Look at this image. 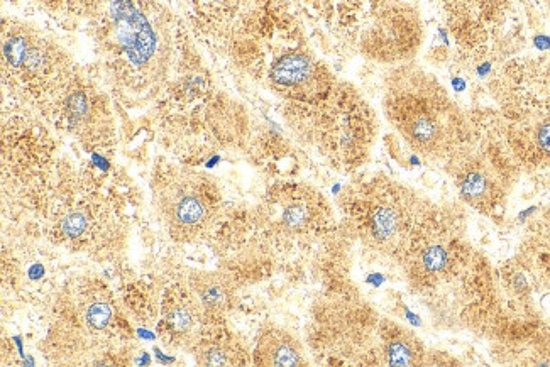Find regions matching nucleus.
Here are the masks:
<instances>
[{"label":"nucleus","mask_w":550,"mask_h":367,"mask_svg":"<svg viewBox=\"0 0 550 367\" xmlns=\"http://www.w3.org/2000/svg\"><path fill=\"white\" fill-rule=\"evenodd\" d=\"M43 354L53 364L104 361L126 342L116 296L92 276H75L51 296Z\"/></svg>","instance_id":"1"},{"label":"nucleus","mask_w":550,"mask_h":367,"mask_svg":"<svg viewBox=\"0 0 550 367\" xmlns=\"http://www.w3.org/2000/svg\"><path fill=\"white\" fill-rule=\"evenodd\" d=\"M383 112L408 148L430 161L446 163L471 129V117L439 80L412 63H400L388 73Z\"/></svg>","instance_id":"2"},{"label":"nucleus","mask_w":550,"mask_h":367,"mask_svg":"<svg viewBox=\"0 0 550 367\" xmlns=\"http://www.w3.org/2000/svg\"><path fill=\"white\" fill-rule=\"evenodd\" d=\"M434 207L422 193L383 175L354 181L341 195L342 214L363 246L398 266Z\"/></svg>","instance_id":"3"},{"label":"nucleus","mask_w":550,"mask_h":367,"mask_svg":"<svg viewBox=\"0 0 550 367\" xmlns=\"http://www.w3.org/2000/svg\"><path fill=\"white\" fill-rule=\"evenodd\" d=\"M496 122L518 165L550 168V58H518L491 80Z\"/></svg>","instance_id":"4"},{"label":"nucleus","mask_w":550,"mask_h":367,"mask_svg":"<svg viewBox=\"0 0 550 367\" xmlns=\"http://www.w3.org/2000/svg\"><path fill=\"white\" fill-rule=\"evenodd\" d=\"M281 114L305 146L342 171L363 165L378 132L368 100L346 82L317 104H285Z\"/></svg>","instance_id":"5"},{"label":"nucleus","mask_w":550,"mask_h":367,"mask_svg":"<svg viewBox=\"0 0 550 367\" xmlns=\"http://www.w3.org/2000/svg\"><path fill=\"white\" fill-rule=\"evenodd\" d=\"M77 75L61 44L26 26L2 33V80L14 97L44 116Z\"/></svg>","instance_id":"6"},{"label":"nucleus","mask_w":550,"mask_h":367,"mask_svg":"<svg viewBox=\"0 0 550 367\" xmlns=\"http://www.w3.org/2000/svg\"><path fill=\"white\" fill-rule=\"evenodd\" d=\"M112 43L107 66L116 88L129 99H151L165 82L170 53L148 17L131 0L112 6Z\"/></svg>","instance_id":"7"},{"label":"nucleus","mask_w":550,"mask_h":367,"mask_svg":"<svg viewBox=\"0 0 550 367\" xmlns=\"http://www.w3.org/2000/svg\"><path fill=\"white\" fill-rule=\"evenodd\" d=\"M517 166L495 114H491L486 124L471 119L468 137L446 161L447 173L462 202L488 215L505 202Z\"/></svg>","instance_id":"8"},{"label":"nucleus","mask_w":550,"mask_h":367,"mask_svg":"<svg viewBox=\"0 0 550 367\" xmlns=\"http://www.w3.org/2000/svg\"><path fill=\"white\" fill-rule=\"evenodd\" d=\"M151 190L154 215L173 241H202L214 229L220 192L210 176L188 166L168 165L154 171Z\"/></svg>","instance_id":"9"},{"label":"nucleus","mask_w":550,"mask_h":367,"mask_svg":"<svg viewBox=\"0 0 550 367\" xmlns=\"http://www.w3.org/2000/svg\"><path fill=\"white\" fill-rule=\"evenodd\" d=\"M380 318L351 291L320 298L308 322V346L315 356L334 357L356 364H376L374 347Z\"/></svg>","instance_id":"10"},{"label":"nucleus","mask_w":550,"mask_h":367,"mask_svg":"<svg viewBox=\"0 0 550 367\" xmlns=\"http://www.w3.org/2000/svg\"><path fill=\"white\" fill-rule=\"evenodd\" d=\"M270 232L288 239L319 236L332 219L329 202L308 185H281L271 190L266 205Z\"/></svg>","instance_id":"11"},{"label":"nucleus","mask_w":550,"mask_h":367,"mask_svg":"<svg viewBox=\"0 0 550 367\" xmlns=\"http://www.w3.org/2000/svg\"><path fill=\"white\" fill-rule=\"evenodd\" d=\"M266 80L271 92L285 104H317L339 82L322 61L307 51L297 50L275 56Z\"/></svg>","instance_id":"12"},{"label":"nucleus","mask_w":550,"mask_h":367,"mask_svg":"<svg viewBox=\"0 0 550 367\" xmlns=\"http://www.w3.org/2000/svg\"><path fill=\"white\" fill-rule=\"evenodd\" d=\"M210 317L190 286H171L161 305L160 334L166 346L193 349Z\"/></svg>","instance_id":"13"},{"label":"nucleus","mask_w":550,"mask_h":367,"mask_svg":"<svg viewBox=\"0 0 550 367\" xmlns=\"http://www.w3.org/2000/svg\"><path fill=\"white\" fill-rule=\"evenodd\" d=\"M427 349L424 342L403 325L390 318H380L374 362L385 366H420L427 364Z\"/></svg>","instance_id":"14"},{"label":"nucleus","mask_w":550,"mask_h":367,"mask_svg":"<svg viewBox=\"0 0 550 367\" xmlns=\"http://www.w3.org/2000/svg\"><path fill=\"white\" fill-rule=\"evenodd\" d=\"M307 357L302 342L281 327H264L256 340L253 364L256 366H305Z\"/></svg>","instance_id":"15"},{"label":"nucleus","mask_w":550,"mask_h":367,"mask_svg":"<svg viewBox=\"0 0 550 367\" xmlns=\"http://www.w3.org/2000/svg\"><path fill=\"white\" fill-rule=\"evenodd\" d=\"M104 217L102 203H95L94 198L90 197L80 198L63 207L56 232L63 241L70 242L73 246H87Z\"/></svg>","instance_id":"16"},{"label":"nucleus","mask_w":550,"mask_h":367,"mask_svg":"<svg viewBox=\"0 0 550 367\" xmlns=\"http://www.w3.org/2000/svg\"><path fill=\"white\" fill-rule=\"evenodd\" d=\"M188 286L202 303L210 318L224 317L231 312L236 300V283L231 276L219 271H197L190 274Z\"/></svg>","instance_id":"17"},{"label":"nucleus","mask_w":550,"mask_h":367,"mask_svg":"<svg viewBox=\"0 0 550 367\" xmlns=\"http://www.w3.org/2000/svg\"><path fill=\"white\" fill-rule=\"evenodd\" d=\"M192 351L195 362L205 367L237 366V364L249 362V354L241 346V342L226 334L215 335V337L202 335Z\"/></svg>","instance_id":"18"},{"label":"nucleus","mask_w":550,"mask_h":367,"mask_svg":"<svg viewBox=\"0 0 550 367\" xmlns=\"http://www.w3.org/2000/svg\"><path fill=\"white\" fill-rule=\"evenodd\" d=\"M527 244L528 264L550 280V209L540 217Z\"/></svg>","instance_id":"19"},{"label":"nucleus","mask_w":550,"mask_h":367,"mask_svg":"<svg viewBox=\"0 0 550 367\" xmlns=\"http://www.w3.org/2000/svg\"><path fill=\"white\" fill-rule=\"evenodd\" d=\"M210 4H215V6H220V4H227V0H207Z\"/></svg>","instance_id":"20"}]
</instances>
